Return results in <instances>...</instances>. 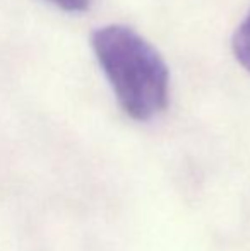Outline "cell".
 Segmentation results:
<instances>
[{
    "instance_id": "cell-1",
    "label": "cell",
    "mask_w": 250,
    "mask_h": 251,
    "mask_svg": "<svg viewBox=\"0 0 250 251\" xmlns=\"http://www.w3.org/2000/svg\"><path fill=\"white\" fill-rule=\"evenodd\" d=\"M91 47L127 116L149 122L167 108L168 67L140 34L120 24L103 26L93 33Z\"/></svg>"
},
{
    "instance_id": "cell-2",
    "label": "cell",
    "mask_w": 250,
    "mask_h": 251,
    "mask_svg": "<svg viewBox=\"0 0 250 251\" xmlns=\"http://www.w3.org/2000/svg\"><path fill=\"white\" fill-rule=\"evenodd\" d=\"M233 53L242 67L250 72V10L233 34Z\"/></svg>"
},
{
    "instance_id": "cell-3",
    "label": "cell",
    "mask_w": 250,
    "mask_h": 251,
    "mask_svg": "<svg viewBox=\"0 0 250 251\" xmlns=\"http://www.w3.org/2000/svg\"><path fill=\"white\" fill-rule=\"evenodd\" d=\"M48 2L55 3L67 12H83L89 7L91 0H48Z\"/></svg>"
}]
</instances>
